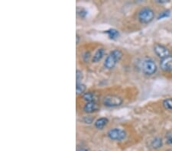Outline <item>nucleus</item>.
I'll return each mask as SVG.
<instances>
[{"mask_svg": "<svg viewBox=\"0 0 172 151\" xmlns=\"http://www.w3.org/2000/svg\"><path fill=\"white\" fill-rule=\"evenodd\" d=\"M123 53L119 49H114L112 50L105 59L103 66L107 69H112L116 66L120 60L123 58Z\"/></svg>", "mask_w": 172, "mask_h": 151, "instance_id": "f257e3e1", "label": "nucleus"}, {"mask_svg": "<svg viewBox=\"0 0 172 151\" xmlns=\"http://www.w3.org/2000/svg\"><path fill=\"white\" fill-rule=\"evenodd\" d=\"M155 18V12L151 8L144 7L138 13V19L142 24L150 23Z\"/></svg>", "mask_w": 172, "mask_h": 151, "instance_id": "f03ea898", "label": "nucleus"}, {"mask_svg": "<svg viewBox=\"0 0 172 151\" xmlns=\"http://www.w3.org/2000/svg\"><path fill=\"white\" fill-rule=\"evenodd\" d=\"M107 136L110 140L115 141H122L126 139L127 134L124 129L119 128H112L107 132Z\"/></svg>", "mask_w": 172, "mask_h": 151, "instance_id": "7ed1b4c3", "label": "nucleus"}, {"mask_svg": "<svg viewBox=\"0 0 172 151\" xmlns=\"http://www.w3.org/2000/svg\"><path fill=\"white\" fill-rule=\"evenodd\" d=\"M123 102V99L116 95H107L103 99V104L108 108H115V107L120 106Z\"/></svg>", "mask_w": 172, "mask_h": 151, "instance_id": "20e7f679", "label": "nucleus"}, {"mask_svg": "<svg viewBox=\"0 0 172 151\" xmlns=\"http://www.w3.org/2000/svg\"><path fill=\"white\" fill-rule=\"evenodd\" d=\"M158 67L156 63L152 59H146L142 63V71L147 76H152L156 73Z\"/></svg>", "mask_w": 172, "mask_h": 151, "instance_id": "39448f33", "label": "nucleus"}, {"mask_svg": "<svg viewBox=\"0 0 172 151\" xmlns=\"http://www.w3.org/2000/svg\"><path fill=\"white\" fill-rule=\"evenodd\" d=\"M154 51L156 53L157 56L158 57H160L161 60L170 56L169 50L166 47L163 46L161 44H156L155 45V47H154Z\"/></svg>", "mask_w": 172, "mask_h": 151, "instance_id": "423d86ee", "label": "nucleus"}, {"mask_svg": "<svg viewBox=\"0 0 172 151\" xmlns=\"http://www.w3.org/2000/svg\"><path fill=\"white\" fill-rule=\"evenodd\" d=\"M161 69L165 72L172 71V56H168L161 60L160 63Z\"/></svg>", "mask_w": 172, "mask_h": 151, "instance_id": "0eeeda50", "label": "nucleus"}, {"mask_svg": "<svg viewBox=\"0 0 172 151\" xmlns=\"http://www.w3.org/2000/svg\"><path fill=\"white\" fill-rule=\"evenodd\" d=\"M83 109H84V112L87 114H92L98 111L100 109V106L97 104V102H88V103H86L84 105Z\"/></svg>", "mask_w": 172, "mask_h": 151, "instance_id": "6e6552de", "label": "nucleus"}, {"mask_svg": "<svg viewBox=\"0 0 172 151\" xmlns=\"http://www.w3.org/2000/svg\"><path fill=\"white\" fill-rule=\"evenodd\" d=\"M83 99L86 102V103L88 102H97L98 97H97V94L93 92H86L85 93L83 94L82 95Z\"/></svg>", "mask_w": 172, "mask_h": 151, "instance_id": "1a4fd4ad", "label": "nucleus"}, {"mask_svg": "<svg viewBox=\"0 0 172 151\" xmlns=\"http://www.w3.org/2000/svg\"><path fill=\"white\" fill-rule=\"evenodd\" d=\"M109 123V119L106 117H103V118H100L94 122V126L98 130H103V128L106 127Z\"/></svg>", "mask_w": 172, "mask_h": 151, "instance_id": "9d476101", "label": "nucleus"}, {"mask_svg": "<svg viewBox=\"0 0 172 151\" xmlns=\"http://www.w3.org/2000/svg\"><path fill=\"white\" fill-rule=\"evenodd\" d=\"M105 53V50L103 48H99L97 50V51L95 52V53L93 54V57H92V62L96 63L100 62L102 60V58L103 57Z\"/></svg>", "mask_w": 172, "mask_h": 151, "instance_id": "9b49d317", "label": "nucleus"}, {"mask_svg": "<svg viewBox=\"0 0 172 151\" xmlns=\"http://www.w3.org/2000/svg\"><path fill=\"white\" fill-rule=\"evenodd\" d=\"M105 34H106L108 35L109 38L112 39V40H116V38H119V31L116 30L115 28H110L108 30L105 31Z\"/></svg>", "mask_w": 172, "mask_h": 151, "instance_id": "f8f14e48", "label": "nucleus"}, {"mask_svg": "<svg viewBox=\"0 0 172 151\" xmlns=\"http://www.w3.org/2000/svg\"><path fill=\"white\" fill-rule=\"evenodd\" d=\"M87 89V87L84 83H77L76 84V92L77 95H83L85 93V91Z\"/></svg>", "mask_w": 172, "mask_h": 151, "instance_id": "ddd939ff", "label": "nucleus"}, {"mask_svg": "<svg viewBox=\"0 0 172 151\" xmlns=\"http://www.w3.org/2000/svg\"><path fill=\"white\" fill-rule=\"evenodd\" d=\"M162 144H163V142H162V140L160 137H156L152 141V147H153L154 149H159L160 147H162Z\"/></svg>", "mask_w": 172, "mask_h": 151, "instance_id": "4468645a", "label": "nucleus"}, {"mask_svg": "<svg viewBox=\"0 0 172 151\" xmlns=\"http://www.w3.org/2000/svg\"><path fill=\"white\" fill-rule=\"evenodd\" d=\"M77 15H79L80 17L84 19L87 17V15H88V12L87 9H85L84 8L82 7H77Z\"/></svg>", "mask_w": 172, "mask_h": 151, "instance_id": "2eb2a0df", "label": "nucleus"}, {"mask_svg": "<svg viewBox=\"0 0 172 151\" xmlns=\"http://www.w3.org/2000/svg\"><path fill=\"white\" fill-rule=\"evenodd\" d=\"M164 108L167 110H172V99L168 98L163 101L162 102Z\"/></svg>", "mask_w": 172, "mask_h": 151, "instance_id": "dca6fc26", "label": "nucleus"}, {"mask_svg": "<svg viewBox=\"0 0 172 151\" xmlns=\"http://www.w3.org/2000/svg\"><path fill=\"white\" fill-rule=\"evenodd\" d=\"M84 79V74H83V72L81 70H79V69H77L76 71V84L77 83H81V81L83 80Z\"/></svg>", "mask_w": 172, "mask_h": 151, "instance_id": "f3484780", "label": "nucleus"}, {"mask_svg": "<svg viewBox=\"0 0 172 151\" xmlns=\"http://www.w3.org/2000/svg\"><path fill=\"white\" fill-rule=\"evenodd\" d=\"M81 121L84 123V124H90L93 122L94 118L92 116H85L81 119Z\"/></svg>", "mask_w": 172, "mask_h": 151, "instance_id": "a211bd4d", "label": "nucleus"}, {"mask_svg": "<svg viewBox=\"0 0 172 151\" xmlns=\"http://www.w3.org/2000/svg\"><path fill=\"white\" fill-rule=\"evenodd\" d=\"M170 15H171V12H170L169 10H165V11H164V12H162L161 13L160 15H159L158 17V20H160V19H164V18L169 17Z\"/></svg>", "mask_w": 172, "mask_h": 151, "instance_id": "6ab92c4d", "label": "nucleus"}, {"mask_svg": "<svg viewBox=\"0 0 172 151\" xmlns=\"http://www.w3.org/2000/svg\"><path fill=\"white\" fill-rule=\"evenodd\" d=\"M90 57H91V54H90V52L86 51L85 53L83 54V59H84V61H85V62H88Z\"/></svg>", "mask_w": 172, "mask_h": 151, "instance_id": "aec40b11", "label": "nucleus"}, {"mask_svg": "<svg viewBox=\"0 0 172 151\" xmlns=\"http://www.w3.org/2000/svg\"><path fill=\"white\" fill-rule=\"evenodd\" d=\"M158 3H160V4H163V3H168V1H166V0H158V1H156Z\"/></svg>", "mask_w": 172, "mask_h": 151, "instance_id": "412c9836", "label": "nucleus"}, {"mask_svg": "<svg viewBox=\"0 0 172 151\" xmlns=\"http://www.w3.org/2000/svg\"><path fill=\"white\" fill-rule=\"evenodd\" d=\"M167 143H168V144H171V145H172V137H169V138L168 139V141H167Z\"/></svg>", "mask_w": 172, "mask_h": 151, "instance_id": "4be33fe9", "label": "nucleus"}, {"mask_svg": "<svg viewBox=\"0 0 172 151\" xmlns=\"http://www.w3.org/2000/svg\"><path fill=\"white\" fill-rule=\"evenodd\" d=\"M77 151H90V150L87 148H80Z\"/></svg>", "mask_w": 172, "mask_h": 151, "instance_id": "5701e85b", "label": "nucleus"}, {"mask_svg": "<svg viewBox=\"0 0 172 151\" xmlns=\"http://www.w3.org/2000/svg\"><path fill=\"white\" fill-rule=\"evenodd\" d=\"M76 39H77V44H79V40H80V35L77 34V36H76Z\"/></svg>", "mask_w": 172, "mask_h": 151, "instance_id": "b1692460", "label": "nucleus"}, {"mask_svg": "<svg viewBox=\"0 0 172 151\" xmlns=\"http://www.w3.org/2000/svg\"><path fill=\"white\" fill-rule=\"evenodd\" d=\"M101 151H103V150H101Z\"/></svg>", "mask_w": 172, "mask_h": 151, "instance_id": "393cba45", "label": "nucleus"}]
</instances>
